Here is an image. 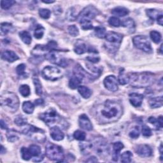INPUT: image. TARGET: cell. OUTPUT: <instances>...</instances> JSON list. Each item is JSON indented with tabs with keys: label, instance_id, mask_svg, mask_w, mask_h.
I'll return each mask as SVG.
<instances>
[{
	"label": "cell",
	"instance_id": "cell-1",
	"mask_svg": "<svg viewBox=\"0 0 163 163\" xmlns=\"http://www.w3.org/2000/svg\"><path fill=\"white\" fill-rule=\"evenodd\" d=\"M96 118L101 123H110L118 121L123 113V108L120 102L106 100L102 105L97 107Z\"/></svg>",
	"mask_w": 163,
	"mask_h": 163
},
{
	"label": "cell",
	"instance_id": "cell-2",
	"mask_svg": "<svg viewBox=\"0 0 163 163\" xmlns=\"http://www.w3.org/2000/svg\"><path fill=\"white\" fill-rule=\"evenodd\" d=\"M130 85L133 87H146L150 86L154 80V74L149 72L133 73L128 74Z\"/></svg>",
	"mask_w": 163,
	"mask_h": 163
},
{
	"label": "cell",
	"instance_id": "cell-3",
	"mask_svg": "<svg viewBox=\"0 0 163 163\" xmlns=\"http://www.w3.org/2000/svg\"><path fill=\"white\" fill-rule=\"evenodd\" d=\"M1 106L5 110L13 113L19 107V100L17 96L11 92H7L0 97Z\"/></svg>",
	"mask_w": 163,
	"mask_h": 163
},
{
	"label": "cell",
	"instance_id": "cell-4",
	"mask_svg": "<svg viewBox=\"0 0 163 163\" xmlns=\"http://www.w3.org/2000/svg\"><path fill=\"white\" fill-rule=\"evenodd\" d=\"M45 153L47 157L52 161L61 162L64 159V152L61 146L51 143L46 145Z\"/></svg>",
	"mask_w": 163,
	"mask_h": 163
},
{
	"label": "cell",
	"instance_id": "cell-5",
	"mask_svg": "<svg viewBox=\"0 0 163 163\" xmlns=\"http://www.w3.org/2000/svg\"><path fill=\"white\" fill-rule=\"evenodd\" d=\"M22 133L38 142H43L46 139L43 130L32 125H27L26 127L23 129Z\"/></svg>",
	"mask_w": 163,
	"mask_h": 163
},
{
	"label": "cell",
	"instance_id": "cell-6",
	"mask_svg": "<svg viewBox=\"0 0 163 163\" xmlns=\"http://www.w3.org/2000/svg\"><path fill=\"white\" fill-rule=\"evenodd\" d=\"M39 119L48 126H53L61 121V117L54 108H50L39 116Z\"/></svg>",
	"mask_w": 163,
	"mask_h": 163
},
{
	"label": "cell",
	"instance_id": "cell-7",
	"mask_svg": "<svg viewBox=\"0 0 163 163\" xmlns=\"http://www.w3.org/2000/svg\"><path fill=\"white\" fill-rule=\"evenodd\" d=\"M98 14V10L94 6L89 5L82 10V12L77 16V20L79 23L84 22H91V20L94 19L97 15Z\"/></svg>",
	"mask_w": 163,
	"mask_h": 163
},
{
	"label": "cell",
	"instance_id": "cell-8",
	"mask_svg": "<svg viewBox=\"0 0 163 163\" xmlns=\"http://www.w3.org/2000/svg\"><path fill=\"white\" fill-rule=\"evenodd\" d=\"M133 42L135 47L145 52L150 54L153 51L149 40L145 36H136L133 38Z\"/></svg>",
	"mask_w": 163,
	"mask_h": 163
},
{
	"label": "cell",
	"instance_id": "cell-9",
	"mask_svg": "<svg viewBox=\"0 0 163 163\" xmlns=\"http://www.w3.org/2000/svg\"><path fill=\"white\" fill-rule=\"evenodd\" d=\"M105 38L111 45L109 46H106V48L110 50V48H111V46H113V51H117L118 48L119 47L120 44L122 41L123 35L120 33H118V32L110 31L106 34Z\"/></svg>",
	"mask_w": 163,
	"mask_h": 163
},
{
	"label": "cell",
	"instance_id": "cell-10",
	"mask_svg": "<svg viewBox=\"0 0 163 163\" xmlns=\"http://www.w3.org/2000/svg\"><path fill=\"white\" fill-rule=\"evenodd\" d=\"M93 143V149L96 154L101 158H105L109 155V146L103 138L96 139Z\"/></svg>",
	"mask_w": 163,
	"mask_h": 163
},
{
	"label": "cell",
	"instance_id": "cell-11",
	"mask_svg": "<svg viewBox=\"0 0 163 163\" xmlns=\"http://www.w3.org/2000/svg\"><path fill=\"white\" fill-rule=\"evenodd\" d=\"M42 75L45 79L51 81L57 80L62 76V74L59 68L49 66L43 68L42 72Z\"/></svg>",
	"mask_w": 163,
	"mask_h": 163
},
{
	"label": "cell",
	"instance_id": "cell-12",
	"mask_svg": "<svg viewBox=\"0 0 163 163\" xmlns=\"http://www.w3.org/2000/svg\"><path fill=\"white\" fill-rule=\"evenodd\" d=\"M45 59L53 64L64 68L67 67L68 65V62L67 61V60L61 57L59 55L57 51L56 50L51 51L45 54Z\"/></svg>",
	"mask_w": 163,
	"mask_h": 163
},
{
	"label": "cell",
	"instance_id": "cell-13",
	"mask_svg": "<svg viewBox=\"0 0 163 163\" xmlns=\"http://www.w3.org/2000/svg\"><path fill=\"white\" fill-rule=\"evenodd\" d=\"M57 47V43L54 41H51L48 44L45 45H38L35 48L32 53H35V55H40L43 52H46V54L51 51L56 50Z\"/></svg>",
	"mask_w": 163,
	"mask_h": 163
},
{
	"label": "cell",
	"instance_id": "cell-14",
	"mask_svg": "<svg viewBox=\"0 0 163 163\" xmlns=\"http://www.w3.org/2000/svg\"><path fill=\"white\" fill-rule=\"evenodd\" d=\"M105 87L111 92H116L119 89L118 81L114 75H109L106 77L103 81Z\"/></svg>",
	"mask_w": 163,
	"mask_h": 163
},
{
	"label": "cell",
	"instance_id": "cell-15",
	"mask_svg": "<svg viewBox=\"0 0 163 163\" xmlns=\"http://www.w3.org/2000/svg\"><path fill=\"white\" fill-rule=\"evenodd\" d=\"M32 157H33L34 162H40L43 159V156L42 154V150L39 146L31 145L29 147Z\"/></svg>",
	"mask_w": 163,
	"mask_h": 163
},
{
	"label": "cell",
	"instance_id": "cell-16",
	"mask_svg": "<svg viewBox=\"0 0 163 163\" xmlns=\"http://www.w3.org/2000/svg\"><path fill=\"white\" fill-rule=\"evenodd\" d=\"M136 154L143 157H148L152 156V150L151 146L147 145H140L136 150Z\"/></svg>",
	"mask_w": 163,
	"mask_h": 163
},
{
	"label": "cell",
	"instance_id": "cell-17",
	"mask_svg": "<svg viewBox=\"0 0 163 163\" xmlns=\"http://www.w3.org/2000/svg\"><path fill=\"white\" fill-rule=\"evenodd\" d=\"M78 122L80 127L86 131H91L92 129V124L86 114H82L79 117Z\"/></svg>",
	"mask_w": 163,
	"mask_h": 163
},
{
	"label": "cell",
	"instance_id": "cell-18",
	"mask_svg": "<svg viewBox=\"0 0 163 163\" xmlns=\"http://www.w3.org/2000/svg\"><path fill=\"white\" fill-rule=\"evenodd\" d=\"M129 101L133 106L139 107L141 105L143 100V95L138 93H131L129 95Z\"/></svg>",
	"mask_w": 163,
	"mask_h": 163
},
{
	"label": "cell",
	"instance_id": "cell-19",
	"mask_svg": "<svg viewBox=\"0 0 163 163\" xmlns=\"http://www.w3.org/2000/svg\"><path fill=\"white\" fill-rule=\"evenodd\" d=\"M124 145L122 143L118 141L116 142L113 145V155L112 159L113 161H117L120 155L121 151L124 149Z\"/></svg>",
	"mask_w": 163,
	"mask_h": 163
},
{
	"label": "cell",
	"instance_id": "cell-20",
	"mask_svg": "<svg viewBox=\"0 0 163 163\" xmlns=\"http://www.w3.org/2000/svg\"><path fill=\"white\" fill-rule=\"evenodd\" d=\"M51 138L55 141H61L64 139V135L61 129L57 126H54L51 129Z\"/></svg>",
	"mask_w": 163,
	"mask_h": 163
},
{
	"label": "cell",
	"instance_id": "cell-21",
	"mask_svg": "<svg viewBox=\"0 0 163 163\" xmlns=\"http://www.w3.org/2000/svg\"><path fill=\"white\" fill-rule=\"evenodd\" d=\"M2 58L9 62H13L19 59L18 56L13 51H5L2 54Z\"/></svg>",
	"mask_w": 163,
	"mask_h": 163
},
{
	"label": "cell",
	"instance_id": "cell-22",
	"mask_svg": "<svg viewBox=\"0 0 163 163\" xmlns=\"http://www.w3.org/2000/svg\"><path fill=\"white\" fill-rule=\"evenodd\" d=\"M80 149L81 152L84 155H89L93 149V143L91 142H83L80 143Z\"/></svg>",
	"mask_w": 163,
	"mask_h": 163
},
{
	"label": "cell",
	"instance_id": "cell-23",
	"mask_svg": "<svg viewBox=\"0 0 163 163\" xmlns=\"http://www.w3.org/2000/svg\"><path fill=\"white\" fill-rule=\"evenodd\" d=\"M111 13L118 17H124L129 13V10L124 7H118L111 10Z\"/></svg>",
	"mask_w": 163,
	"mask_h": 163
},
{
	"label": "cell",
	"instance_id": "cell-24",
	"mask_svg": "<svg viewBox=\"0 0 163 163\" xmlns=\"http://www.w3.org/2000/svg\"><path fill=\"white\" fill-rule=\"evenodd\" d=\"M89 48L84 43H77L74 48V51L77 54H83L87 52H88Z\"/></svg>",
	"mask_w": 163,
	"mask_h": 163
},
{
	"label": "cell",
	"instance_id": "cell-25",
	"mask_svg": "<svg viewBox=\"0 0 163 163\" xmlns=\"http://www.w3.org/2000/svg\"><path fill=\"white\" fill-rule=\"evenodd\" d=\"M78 91L80 94L85 99H88L92 94V91L88 87L83 86H80L78 87Z\"/></svg>",
	"mask_w": 163,
	"mask_h": 163
},
{
	"label": "cell",
	"instance_id": "cell-26",
	"mask_svg": "<svg viewBox=\"0 0 163 163\" xmlns=\"http://www.w3.org/2000/svg\"><path fill=\"white\" fill-rule=\"evenodd\" d=\"M148 121L155 126L157 129H161L163 127V119L162 116H160L158 119H156L154 117H150L148 119Z\"/></svg>",
	"mask_w": 163,
	"mask_h": 163
},
{
	"label": "cell",
	"instance_id": "cell-27",
	"mask_svg": "<svg viewBox=\"0 0 163 163\" xmlns=\"http://www.w3.org/2000/svg\"><path fill=\"white\" fill-rule=\"evenodd\" d=\"M149 105L152 108H159L162 105V96L156 97L152 98L149 101Z\"/></svg>",
	"mask_w": 163,
	"mask_h": 163
},
{
	"label": "cell",
	"instance_id": "cell-28",
	"mask_svg": "<svg viewBox=\"0 0 163 163\" xmlns=\"http://www.w3.org/2000/svg\"><path fill=\"white\" fill-rule=\"evenodd\" d=\"M7 140L10 142H15L19 139V134L14 130H9L7 134Z\"/></svg>",
	"mask_w": 163,
	"mask_h": 163
},
{
	"label": "cell",
	"instance_id": "cell-29",
	"mask_svg": "<svg viewBox=\"0 0 163 163\" xmlns=\"http://www.w3.org/2000/svg\"><path fill=\"white\" fill-rule=\"evenodd\" d=\"M19 37L24 43L27 45H29L31 43L32 38L29 32L26 31H22L19 32Z\"/></svg>",
	"mask_w": 163,
	"mask_h": 163
},
{
	"label": "cell",
	"instance_id": "cell-30",
	"mask_svg": "<svg viewBox=\"0 0 163 163\" xmlns=\"http://www.w3.org/2000/svg\"><path fill=\"white\" fill-rule=\"evenodd\" d=\"M82 82V80L77 77L73 75L69 82V87L72 89H75L80 86V84Z\"/></svg>",
	"mask_w": 163,
	"mask_h": 163
},
{
	"label": "cell",
	"instance_id": "cell-31",
	"mask_svg": "<svg viewBox=\"0 0 163 163\" xmlns=\"http://www.w3.org/2000/svg\"><path fill=\"white\" fill-rule=\"evenodd\" d=\"M22 110L27 114H31L35 110V105L30 101H25L22 104Z\"/></svg>",
	"mask_w": 163,
	"mask_h": 163
},
{
	"label": "cell",
	"instance_id": "cell-32",
	"mask_svg": "<svg viewBox=\"0 0 163 163\" xmlns=\"http://www.w3.org/2000/svg\"><path fill=\"white\" fill-rule=\"evenodd\" d=\"M146 12L149 17L153 21L157 19L160 15L162 14L161 12L157 10L156 9H148L146 10Z\"/></svg>",
	"mask_w": 163,
	"mask_h": 163
},
{
	"label": "cell",
	"instance_id": "cell-33",
	"mask_svg": "<svg viewBox=\"0 0 163 163\" xmlns=\"http://www.w3.org/2000/svg\"><path fill=\"white\" fill-rule=\"evenodd\" d=\"M119 82L121 85H126L129 83V75H126L124 73L123 71H121L119 75L118 78Z\"/></svg>",
	"mask_w": 163,
	"mask_h": 163
},
{
	"label": "cell",
	"instance_id": "cell-34",
	"mask_svg": "<svg viewBox=\"0 0 163 163\" xmlns=\"http://www.w3.org/2000/svg\"><path fill=\"white\" fill-rule=\"evenodd\" d=\"M94 31L96 35L100 38H103L105 37V35L106 34V29L105 27L103 26H97L94 28Z\"/></svg>",
	"mask_w": 163,
	"mask_h": 163
},
{
	"label": "cell",
	"instance_id": "cell-35",
	"mask_svg": "<svg viewBox=\"0 0 163 163\" xmlns=\"http://www.w3.org/2000/svg\"><path fill=\"white\" fill-rule=\"evenodd\" d=\"M121 25L125 27H127L129 29H133V30H134L135 27V22L131 18H128V19L124 20V21H122L121 22Z\"/></svg>",
	"mask_w": 163,
	"mask_h": 163
},
{
	"label": "cell",
	"instance_id": "cell-36",
	"mask_svg": "<svg viewBox=\"0 0 163 163\" xmlns=\"http://www.w3.org/2000/svg\"><path fill=\"white\" fill-rule=\"evenodd\" d=\"M133 154L130 151L124 152L121 155V162L124 163H129L131 162L132 161Z\"/></svg>",
	"mask_w": 163,
	"mask_h": 163
},
{
	"label": "cell",
	"instance_id": "cell-37",
	"mask_svg": "<svg viewBox=\"0 0 163 163\" xmlns=\"http://www.w3.org/2000/svg\"><path fill=\"white\" fill-rule=\"evenodd\" d=\"M21 154L22 159L24 161H29L32 158V156L29 151V148L22 147L21 150Z\"/></svg>",
	"mask_w": 163,
	"mask_h": 163
},
{
	"label": "cell",
	"instance_id": "cell-38",
	"mask_svg": "<svg viewBox=\"0 0 163 163\" xmlns=\"http://www.w3.org/2000/svg\"><path fill=\"white\" fill-rule=\"evenodd\" d=\"M44 27L41 25H38L34 31V36L37 39H41L44 34Z\"/></svg>",
	"mask_w": 163,
	"mask_h": 163
},
{
	"label": "cell",
	"instance_id": "cell-39",
	"mask_svg": "<svg viewBox=\"0 0 163 163\" xmlns=\"http://www.w3.org/2000/svg\"><path fill=\"white\" fill-rule=\"evenodd\" d=\"M150 37L152 40L156 43H159L161 41V35L160 34V32L156 31H152L150 32Z\"/></svg>",
	"mask_w": 163,
	"mask_h": 163
},
{
	"label": "cell",
	"instance_id": "cell-40",
	"mask_svg": "<svg viewBox=\"0 0 163 163\" xmlns=\"http://www.w3.org/2000/svg\"><path fill=\"white\" fill-rule=\"evenodd\" d=\"M14 122H15V124L16 125H17L18 126H25L27 124V120L24 116L19 115L15 117Z\"/></svg>",
	"mask_w": 163,
	"mask_h": 163
},
{
	"label": "cell",
	"instance_id": "cell-41",
	"mask_svg": "<svg viewBox=\"0 0 163 163\" xmlns=\"http://www.w3.org/2000/svg\"><path fill=\"white\" fill-rule=\"evenodd\" d=\"M12 28V24L8 22H3L1 24V32L2 35H6L9 32Z\"/></svg>",
	"mask_w": 163,
	"mask_h": 163
},
{
	"label": "cell",
	"instance_id": "cell-42",
	"mask_svg": "<svg viewBox=\"0 0 163 163\" xmlns=\"http://www.w3.org/2000/svg\"><path fill=\"white\" fill-rule=\"evenodd\" d=\"M33 82L35 86V90H36L37 94L39 96L42 95V84L40 83L39 79L37 77H34Z\"/></svg>",
	"mask_w": 163,
	"mask_h": 163
},
{
	"label": "cell",
	"instance_id": "cell-43",
	"mask_svg": "<svg viewBox=\"0 0 163 163\" xmlns=\"http://www.w3.org/2000/svg\"><path fill=\"white\" fill-rule=\"evenodd\" d=\"M73 137L75 140L79 141H84L86 139V134L84 131H80V130H77V131H75L73 134Z\"/></svg>",
	"mask_w": 163,
	"mask_h": 163
},
{
	"label": "cell",
	"instance_id": "cell-44",
	"mask_svg": "<svg viewBox=\"0 0 163 163\" xmlns=\"http://www.w3.org/2000/svg\"><path fill=\"white\" fill-rule=\"evenodd\" d=\"M19 92L20 94L23 96V97H27L30 94V88L27 85H22L19 87Z\"/></svg>",
	"mask_w": 163,
	"mask_h": 163
},
{
	"label": "cell",
	"instance_id": "cell-45",
	"mask_svg": "<svg viewBox=\"0 0 163 163\" xmlns=\"http://www.w3.org/2000/svg\"><path fill=\"white\" fill-rule=\"evenodd\" d=\"M15 3L12 0H2L1 1V7L4 10H8Z\"/></svg>",
	"mask_w": 163,
	"mask_h": 163
},
{
	"label": "cell",
	"instance_id": "cell-46",
	"mask_svg": "<svg viewBox=\"0 0 163 163\" xmlns=\"http://www.w3.org/2000/svg\"><path fill=\"white\" fill-rule=\"evenodd\" d=\"M67 19L69 21H74L76 19H77V16L75 15L73 8H71L68 10L67 13Z\"/></svg>",
	"mask_w": 163,
	"mask_h": 163
},
{
	"label": "cell",
	"instance_id": "cell-47",
	"mask_svg": "<svg viewBox=\"0 0 163 163\" xmlns=\"http://www.w3.org/2000/svg\"><path fill=\"white\" fill-rule=\"evenodd\" d=\"M108 23L110 25L116 27H118L121 25V21L116 17H111L108 20Z\"/></svg>",
	"mask_w": 163,
	"mask_h": 163
},
{
	"label": "cell",
	"instance_id": "cell-48",
	"mask_svg": "<svg viewBox=\"0 0 163 163\" xmlns=\"http://www.w3.org/2000/svg\"><path fill=\"white\" fill-rule=\"evenodd\" d=\"M39 15L42 18L44 19H47L50 17L51 11L48 9L41 8L39 10Z\"/></svg>",
	"mask_w": 163,
	"mask_h": 163
},
{
	"label": "cell",
	"instance_id": "cell-49",
	"mask_svg": "<svg viewBox=\"0 0 163 163\" xmlns=\"http://www.w3.org/2000/svg\"><path fill=\"white\" fill-rule=\"evenodd\" d=\"M69 34L72 37H77L79 35V31L75 25H71L68 27Z\"/></svg>",
	"mask_w": 163,
	"mask_h": 163
},
{
	"label": "cell",
	"instance_id": "cell-50",
	"mask_svg": "<svg viewBox=\"0 0 163 163\" xmlns=\"http://www.w3.org/2000/svg\"><path fill=\"white\" fill-rule=\"evenodd\" d=\"M141 133H142L143 136H145V137H149V136H152V135L151 129L149 126H146V125H145L142 127Z\"/></svg>",
	"mask_w": 163,
	"mask_h": 163
},
{
	"label": "cell",
	"instance_id": "cell-51",
	"mask_svg": "<svg viewBox=\"0 0 163 163\" xmlns=\"http://www.w3.org/2000/svg\"><path fill=\"white\" fill-rule=\"evenodd\" d=\"M140 136V129L138 127H135L129 133V136L131 138L136 139Z\"/></svg>",
	"mask_w": 163,
	"mask_h": 163
},
{
	"label": "cell",
	"instance_id": "cell-52",
	"mask_svg": "<svg viewBox=\"0 0 163 163\" xmlns=\"http://www.w3.org/2000/svg\"><path fill=\"white\" fill-rule=\"evenodd\" d=\"M25 69H26V65L24 64H21L18 65L17 67L16 68V72H17V73L20 76L24 75Z\"/></svg>",
	"mask_w": 163,
	"mask_h": 163
},
{
	"label": "cell",
	"instance_id": "cell-53",
	"mask_svg": "<svg viewBox=\"0 0 163 163\" xmlns=\"http://www.w3.org/2000/svg\"><path fill=\"white\" fill-rule=\"evenodd\" d=\"M80 24L81 25V27L84 30H89V29H92L93 28L91 22H82Z\"/></svg>",
	"mask_w": 163,
	"mask_h": 163
},
{
	"label": "cell",
	"instance_id": "cell-54",
	"mask_svg": "<svg viewBox=\"0 0 163 163\" xmlns=\"http://www.w3.org/2000/svg\"><path fill=\"white\" fill-rule=\"evenodd\" d=\"M87 59L92 63H97L99 62L100 57H95V56H89L88 57H87Z\"/></svg>",
	"mask_w": 163,
	"mask_h": 163
},
{
	"label": "cell",
	"instance_id": "cell-55",
	"mask_svg": "<svg viewBox=\"0 0 163 163\" xmlns=\"http://www.w3.org/2000/svg\"><path fill=\"white\" fill-rule=\"evenodd\" d=\"M162 17H163V15H162V14H161V15H160L159 16L158 18L156 19L157 21V23H158L160 26H162V22H163V18H162Z\"/></svg>",
	"mask_w": 163,
	"mask_h": 163
},
{
	"label": "cell",
	"instance_id": "cell-56",
	"mask_svg": "<svg viewBox=\"0 0 163 163\" xmlns=\"http://www.w3.org/2000/svg\"><path fill=\"white\" fill-rule=\"evenodd\" d=\"M0 125H1V128L2 129H8V126L5 124V122L3 121V120H1V122H0Z\"/></svg>",
	"mask_w": 163,
	"mask_h": 163
},
{
	"label": "cell",
	"instance_id": "cell-57",
	"mask_svg": "<svg viewBox=\"0 0 163 163\" xmlns=\"http://www.w3.org/2000/svg\"><path fill=\"white\" fill-rule=\"evenodd\" d=\"M86 162H97V159L95 157H94V156H92V157H90V158H89L87 160H86Z\"/></svg>",
	"mask_w": 163,
	"mask_h": 163
},
{
	"label": "cell",
	"instance_id": "cell-58",
	"mask_svg": "<svg viewBox=\"0 0 163 163\" xmlns=\"http://www.w3.org/2000/svg\"><path fill=\"white\" fill-rule=\"evenodd\" d=\"M43 103V100L42 99H38L35 101V104L37 105H40Z\"/></svg>",
	"mask_w": 163,
	"mask_h": 163
},
{
	"label": "cell",
	"instance_id": "cell-59",
	"mask_svg": "<svg viewBox=\"0 0 163 163\" xmlns=\"http://www.w3.org/2000/svg\"><path fill=\"white\" fill-rule=\"evenodd\" d=\"M5 152H6L5 149L3 147V145H2V146H1V154H3L4 153H5Z\"/></svg>",
	"mask_w": 163,
	"mask_h": 163
},
{
	"label": "cell",
	"instance_id": "cell-60",
	"mask_svg": "<svg viewBox=\"0 0 163 163\" xmlns=\"http://www.w3.org/2000/svg\"><path fill=\"white\" fill-rule=\"evenodd\" d=\"M42 2L48 4V3H54L55 2H54V1H42Z\"/></svg>",
	"mask_w": 163,
	"mask_h": 163
},
{
	"label": "cell",
	"instance_id": "cell-61",
	"mask_svg": "<svg viewBox=\"0 0 163 163\" xmlns=\"http://www.w3.org/2000/svg\"><path fill=\"white\" fill-rule=\"evenodd\" d=\"M159 151H160V153H161V157H162V144H161V146L159 147Z\"/></svg>",
	"mask_w": 163,
	"mask_h": 163
},
{
	"label": "cell",
	"instance_id": "cell-62",
	"mask_svg": "<svg viewBox=\"0 0 163 163\" xmlns=\"http://www.w3.org/2000/svg\"><path fill=\"white\" fill-rule=\"evenodd\" d=\"M162 45H161V48H160V52H161V54H162Z\"/></svg>",
	"mask_w": 163,
	"mask_h": 163
}]
</instances>
